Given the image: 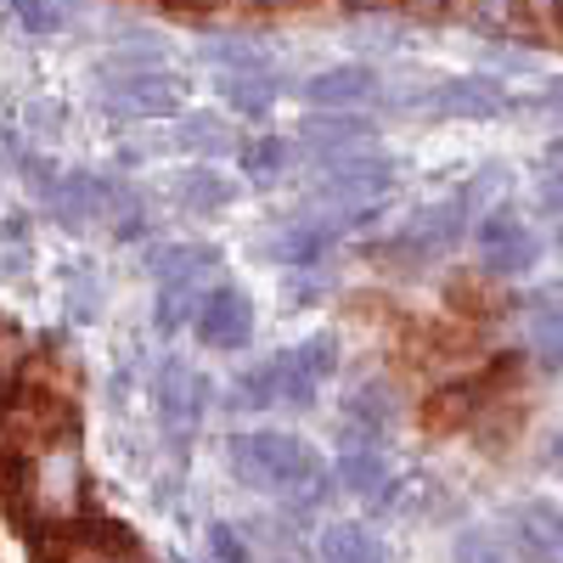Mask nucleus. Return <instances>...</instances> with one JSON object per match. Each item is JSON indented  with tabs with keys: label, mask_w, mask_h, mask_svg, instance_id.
<instances>
[{
	"label": "nucleus",
	"mask_w": 563,
	"mask_h": 563,
	"mask_svg": "<svg viewBox=\"0 0 563 563\" xmlns=\"http://www.w3.org/2000/svg\"><path fill=\"white\" fill-rule=\"evenodd\" d=\"M294 158H299V147L288 135H254V141H243L238 147V169L254 180V186H271V180H282L294 169Z\"/></svg>",
	"instance_id": "f3484780"
},
{
	"label": "nucleus",
	"mask_w": 563,
	"mask_h": 563,
	"mask_svg": "<svg viewBox=\"0 0 563 563\" xmlns=\"http://www.w3.org/2000/svg\"><path fill=\"white\" fill-rule=\"evenodd\" d=\"M153 389H158V417H164L169 434L198 429V422H203V406H209V395H214L180 355H164V361H158V384H153Z\"/></svg>",
	"instance_id": "0eeeda50"
},
{
	"label": "nucleus",
	"mask_w": 563,
	"mask_h": 563,
	"mask_svg": "<svg viewBox=\"0 0 563 563\" xmlns=\"http://www.w3.org/2000/svg\"><path fill=\"white\" fill-rule=\"evenodd\" d=\"M541 467H547V474L558 467V434H547V445H541Z\"/></svg>",
	"instance_id": "72a5a7b5"
},
{
	"label": "nucleus",
	"mask_w": 563,
	"mask_h": 563,
	"mask_svg": "<svg viewBox=\"0 0 563 563\" xmlns=\"http://www.w3.org/2000/svg\"><path fill=\"white\" fill-rule=\"evenodd\" d=\"M175 7H186V12H214V7H231V0H175Z\"/></svg>",
	"instance_id": "473e14b6"
},
{
	"label": "nucleus",
	"mask_w": 563,
	"mask_h": 563,
	"mask_svg": "<svg viewBox=\"0 0 563 563\" xmlns=\"http://www.w3.org/2000/svg\"><path fill=\"white\" fill-rule=\"evenodd\" d=\"M558 7H563V0H519V12H525V18H530V23L547 34V40L558 34Z\"/></svg>",
	"instance_id": "bb28decb"
},
{
	"label": "nucleus",
	"mask_w": 563,
	"mask_h": 563,
	"mask_svg": "<svg viewBox=\"0 0 563 563\" xmlns=\"http://www.w3.org/2000/svg\"><path fill=\"white\" fill-rule=\"evenodd\" d=\"M451 563H512V552H507V541H501L496 530H485V525H467V530H456Z\"/></svg>",
	"instance_id": "5701e85b"
},
{
	"label": "nucleus",
	"mask_w": 563,
	"mask_h": 563,
	"mask_svg": "<svg viewBox=\"0 0 563 563\" xmlns=\"http://www.w3.org/2000/svg\"><path fill=\"white\" fill-rule=\"evenodd\" d=\"M378 90L384 79L366 63H333V68H316L310 79H299V102L305 108H366V102H378Z\"/></svg>",
	"instance_id": "1a4fd4ad"
},
{
	"label": "nucleus",
	"mask_w": 563,
	"mask_h": 563,
	"mask_svg": "<svg viewBox=\"0 0 563 563\" xmlns=\"http://www.w3.org/2000/svg\"><path fill=\"white\" fill-rule=\"evenodd\" d=\"M282 299H288V305H316L321 299V288H316V282H282Z\"/></svg>",
	"instance_id": "c756f323"
},
{
	"label": "nucleus",
	"mask_w": 563,
	"mask_h": 563,
	"mask_svg": "<svg viewBox=\"0 0 563 563\" xmlns=\"http://www.w3.org/2000/svg\"><path fill=\"white\" fill-rule=\"evenodd\" d=\"M97 305H102V288H97V276H74V288H68V321H97Z\"/></svg>",
	"instance_id": "a878e982"
},
{
	"label": "nucleus",
	"mask_w": 563,
	"mask_h": 563,
	"mask_svg": "<svg viewBox=\"0 0 563 563\" xmlns=\"http://www.w3.org/2000/svg\"><path fill=\"white\" fill-rule=\"evenodd\" d=\"M378 135V124H372V113L361 108H310L299 119V153H316V158H333L344 147H366V141Z\"/></svg>",
	"instance_id": "6e6552de"
},
{
	"label": "nucleus",
	"mask_w": 563,
	"mask_h": 563,
	"mask_svg": "<svg viewBox=\"0 0 563 563\" xmlns=\"http://www.w3.org/2000/svg\"><path fill=\"white\" fill-rule=\"evenodd\" d=\"M519 108V97L496 74H451L429 85V113L440 119H501Z\"/></svg>",
	"instance_id": "423d86ee"
},
{
	"label": "nucleus",
	"mask_w": 563,
	"mask_h": 563,
	"mask_svg": "<svg viewBox=\"0 0 563 563\" xmlns=\"http://www.w3.org/2000/svg\"><path fill=\"white\" fill-rule=\"evenodd\" d=\"M0 249H29V214H7V220H0Z\"/></svg>",
	"instance_id": "c85d7f7f"
},
{
	"label": "nucleus",
	"mask_w": 563,
	"mask_h": 563,
	"mask_svg": "<svg viewBox=\"0 0 563 563\" xmlns=\"http://www.w3.org/2000/svg\"><path fill=\"white\" fill-rule=\"evenodd\" d=\"M7 18L29 34V40H52L63 29V7L57 0H7Z\"/></svg>",
	"instance_id": "b1692460"
},
{
	"label": "nucleus",
	"mask_w": 563,
	"mask_h": 563,
	"mask_svg": "<svg viewBox=\"0 0 563 563\" xmlns=\"http://www.w3.org/2000/svg\"><path fill=\"white\" fill-rule=\"evenodd\" d=\"M507 552H519L525 563H558L563 558V519H558V501L536 496L507 519Z\"/></svg>",
	"instance_id": "9d476101"
},
{
	"label": "nucleus",
	"mask_w": 563,
	"mask_h": 563,
	"mask_svg": "<svg viewBox=\"0 0 563 563\" xmlns=\"http://www.w3.org/2000/svg\"><path fill=\"white\" fill-rule=\"evenodd\" d=\"M400 7H406L411 18H440V12L451 7V0H400Z\"/></svg>",
	"instance_id": "7c9ffc66"
},
{
	"label": "nucleus",
	"mask_w": 563,
	"mask_h": 563,
	"mask_svg": "<svg viewBox=\"0 0 563 563\" xmlns=\"http://www.w3.org/2000/svg\"><path fill=\"white\" fill-rule=\"evenodd\" d=\"M467 7H474V18H479V23L501 29V23H512V12H519V0H467Z\"/></svg>",
	"instance_id": "cd10ccee"
},
{
	"label": "nucleus",
	"mask_w": 563,
	"mask_h": 563,
	"mask_svg": "<svg viewBox=\"0 0 563 563\" xmlns=\"http://www.w3.org/2000/svg\"><path fill=\"white\" fill-rule=\"evenodd\" d=\"M254 327H260L254 299L238 288V282H209V288L198 294V305H192V333H198V344H209V350H220V355L249 350V344H254Z\"/></svg>",
	"instance_id": "20e7f679"
},
{
	"label": "nucleus",
	"mask_w": 563,
	"mask_h": 563,
	"mask_svg": "<svg viewBox=\"0 0 563 563\" xmlns=\"http://www.w3.org/2000/svg\"><path fill=\"white\" fill-rule=\"evenodd\" d=\"M198 294H203V288H192V282H164V288H158L153 327H158L164 339L175 333V327H186V321H192V305H198Z\"/></svg>",
	"instance_id": "4be33fe9"
},
{
	"label": "nucleus",
	"mask_w": 563,
	"mask_h": 563,
	"mask_svg": "<svg viewBox=\"0 0 563 563\" xmlns=\"http://www.w3.org/2000/svg\"><path fill=\"white\" fill-rule=\"evenodd\" d=\"M316 547H321V563H384L378 536H372L366 525H355V519L327 525V530L316 536Z\"/></svg>",
	"instance_id": "a211bd4d"
},
{
	"label": "nucleus",
	"mask_w": 563,
	"mask_h": 563,
	"mask_svg": "<svg viewBox=\"0 0 563 563\" xmlns=\"http://www.w3.org/2000/svg\"><path fill=\"white\" fill-rule=\"evenodd\" d=\"M467 225H474V198L456 192L445 198V203H429V209H417L395 238H389V249L395 254H411V260H429V254H451L462 238H467Z\"/></svg>",
	"instance_id": "39448f33"
},
{
	"label": "nucleus",
	"mask_w": 563,
	"mask_h": 563,
	"mask_svg": "<svg viewBox=\"0 0 563 563\" xmlns=\"http://www.w3.org/2000/svg\"><path fill=\"white\" fill-rule=\"evenodd\" d=\"M339 7H344V12H361V18H372V12H384L389 0H339Z\"/></svg>",
	"instance_id": "2f4dec72"
},
{
	"label": "nucleus",
	"mask_w": 563,
	"mask_h": 563,
	"mask_svg": "<svg viewBox=\"0 0 563 563\" xmlns=\"http://www.w3.org/2000/svg\"><path fill=\"white\" fill-rule=\"evenodd\" d=\"M147 271L158 282H192V288H209V276H225V254L214 243H158V249H147Z\"/></svg>",
	"instance_id": "4468645a"
},
{
	"label": "nucleus",
	"mask_w": 563,
	"mask_h": 563,
	"mask_svg": "<svg viewBox=\"0 0 563 563\" xmlns=\"http://www.w3.org/2000/svg\"><path fill=\"white\" fill-rule=\"evenodd\" d=\"M169 198L180 214H192V220H209V214H225V209H238L243 203V186L231 180L225 169H214L209 158H198L192 169H180L175 186H169Z\"/></svg>",
	"instance_id": "9b49d317"
},
{
	"label": "nucleus",
	"mask_w": 563,
	"mask_h": 563,
	"mask_svg": "<svg viewBox=\"0 0 563 563\" xmlns=\"http://www.w3.org/2000/svg\"><path fill=\"white\" fill-rule=\"evenodd\" d=\"M97 90H102V108L113 119H175L192 97L169 63H141V68H97Z\"/></svg>",
	"instance_id": "f03ea898"
},
{
	"label": "nucleus",
	"mask_w": 563,
	"mask_h": 563,
	"mask_svg": "<svg viewBox=\"0 0 563 563\" xmlns=\"http://www.w3.org/2000/svg\"><path fill=\"white\" fill-rule=\"evenodd\" d=\"M214 90H220L225 113H238V119H265V113L282 102V90H288V85H282L276 68H238V74H220Z\"/></svg>",
	"instance_id": "2eb2a0df"
},
{
	"label": "nucleus",
	"mask_w": 563,
	"mask_h": 563,
	"mask_svg": "<svg viewBox=\"0 0 563 563\" xmlns=\"http://www.w3.org/2000/svg\"><path fill=\"white\" fill-rule=\"evenodd\" d=\"M79 490V451L68 440H57L52 451L40 456V501L45 507H68Z\"/></svg>",
	"instance_id": "6ab92c4d"
},
{
	"label": "nucleus",
	"mask_w": 563,
	"mask_h": 563,
	"mask_svg": "<svg viewBox=\"0 0 563 563\" xmlns=\"http://www.w3.org/2000/svg\"><path fill=\"white\" fill-rule=\"evenodd\" d=\"M164 147H180V153H198V158H220L238 147V135H231V119L225 113H175V130Z\"/></svg>",
	"instance_id": "dca6fc26"
},
{
	"label": "nucleus",
	"mask_w": 563,
	"mask_h": 563,
	"mask_svg": "<svg viewBox=\"0 0 563 563\" xmlns=\"http://www.w3.org/2000/svg\"><path fill=\"white\" fill-rule=\"evenodd\" d=\"M249 12H282V7H294V0H243Z\"/></svg>",
	"instance_id": "f704fd0d"
},
{
	"label": "nucleus",
	"mask_w": 563,
	"mask_h": 563,
	"mask_svg": "<svg viewBox=\"0 0 563 563\" xmlns=\"http://www.w3.org/2000/svg\"><path fill=\"white\" fill-rule=\"evenodd\" d=\"M282 355H288L310 384H327V378L339 372V339H333V333H316V339H305V344H288Z\"/></svg>",
	"instance_id": "412c9836"
},
{
	"label": "nucleus",
	"mask_w": 563,
	"mask_h": 563,
	"mask_svg": "<svg viewBox=\"0 0 563 563\" xmlns=\"http://www.w3.org/2000/svg\"><path fill=\"white\" fill-rule=\"evenodd\" d=\"M339 485L350 496H372L378 507H389L395 479H389V456L378 451V440H344V451H339Z\"/></svg>",
	"instance_id": "ddd939ff"
},
{
	"label": "nucleus",
	"mask_w": 563,
	"mask_h": 563,
	"mask_svg": "<svg viewBox=\"0 0 563 563\" xmlns=\"http://www.w3.org/2000/svg\"><path fill=\"white\" fill-rule=\"evenodd\" d=\"M467 238L479 243V260L490 276H530L541 260V238L530 231V220L512 203H490L479 209V220L467 225Z\"/></svg>",
	"instance_id": "7ed1b4c3"
},
{
	"label": "nucleus",
	"mask_w": 563,
	"mask_h": 563,
	"mask_svg": "<svg viewBox=\"0 0 563 563\" xmlns=\"http://www.w3.org/2000/svg\"><path fill=\"white\" fill-rule=\"evenodd\" d=\"M225 467L238 474V485H249L260 496H282L294 507H316L327 496L321 451L282 429H238L225 440Z\"/></svg>",
	"instance_id": "f257e3e1"
},
{
	"label": "nucleus",
	"mask_w": 563,
	"mask_h": 563,
	"mask_svg": "<svg viewBox=\"0 0 563 563\" xmlns=\"http://www.w3.org/2000/svg\"><path fill=\"white\" fill-rule=\"evenodd\" d=\"M333 238H339V231L316 214V220H294V225L271 231L254 254H260L265 265H282V271H316V265L327 260V249H333Z\"/></svg>",
	"instance_id": "f8f14e48"
},
{
	"label": "nucleus",
	"mask_w": 563,
	"mask_h": 563,
	"mask_svg": "<svg viewBox=\"0 0 563 563\" xmlns=\"http://www.w3.org/2000/svg\"><path fill=\"white\" fill-rule=\"evenodd\" d=\"M214 74H238V68H271V52L260 40L249 34H225V40H203V52H198Z\"/></svg>",
	"instance_id": "aec40b11"
},
{
	"label": "nucleus",
	"mask_w": 563,
	"mask_h": 563,
	"mask_svg": "<svg viewBox=\"0 0 563 563\" xmlns=\"http://www.w3.org/2000/svg\"><path fill=\"white\" fill-rule=\"evenodd\" d=\"M203 547H209V558H214V563H254V547L243 541V530H238V525H225V519H209Z\"/></svg>",
	"instance_id": "393cba45"
}]
</instances>
